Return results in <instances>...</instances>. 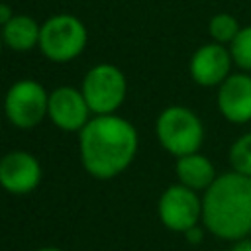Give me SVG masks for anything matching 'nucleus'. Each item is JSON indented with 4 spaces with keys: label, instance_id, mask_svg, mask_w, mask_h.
Segmentation results:
<instances>
[{
    "label": "nucleus",
    "instance_id": "nucleus-1",
    "mask_svg": "<svg viewBox=\"0 0 251 251\" xmlns=\"http://www.w3.org/2000/svg\"><path fill=\"white\" fill-rule=\"evenodd\" d=\"M139 137L131 122L118 114L92 116L78 131V155L84 171L110 180L122 175L137 155Z\"/></svg>",
    "mask_w": 251,
    "mask_h": 251
},
{
    "label": "nucleus",
    "instance_id": "nucleus-2",
    "mask_svg": "<svg viewBox=\"0 0 251 251\" xmlns=\"http://www.w3.org/2000/svg\"><path fill=\"white\" fill-rule=\"evenodd\" d=\"M204 227L226 241L251 235V176L237 171L218 175L202 196Z\"/></svg>",
    "mask_w": 251,
    "mask_h": 251
},
{
    "label": "nucleus",
    "instance_id": "nucleus-3",
    "mask_svg": "<svg viewBox=\"0 0 251 251\" xmlns=\"http://www.w3.org/2000/svg\"><path fill=\"white\" fill-rule=\"evenodd\" d=\"M88 43L86 25L73 14H55L41 24L39 45L41 55L53 63H71L82 55Z\"/></svg>",
    "mask_w": 251,
    "mask_h": 251
},
{
    "label": "nucleus",
    "instance_id": "nucleus-4",
    "mask_svg": "<svg viewBox=\"0 0 251 251\" xmlns=\"http://www.w3.org/2000/svg\"><path fill=\"white\" fill-rule=\"evenodd\" d=\"M155 133L161 147L175 155L182 157L200 149L204 141V126L196 112L186 106H169L165 108L155 122Z\"/></svg>",
    "mask_w": 251,
    "mask_h": 251
},
{
    "label": "nucleus",
    "instance_id": "nucleus-5",
    "mask_svg": "<svg viewBox=\"0 0 251 251\" xmlns=\"http://www.w3.org/2000/svg\"><path fill=\"white\" fill-rule=\"evenodd\" d=\"M80 90L94 116L116 114L126 102L127 80L120 67L112 63H98L86 71Z\"/></svg>",
    "mask_w": 251,
    "mask_h": 251
},
{
    "label": "nucleus",
    "instance_id": "nucleus-6",
    "mask_svg": "<svg viewBox=\"0 0 251 251\" xmlns=\"http://www.w3.org/2000/svg\"><path fill=\"white\" fill-rule=\"evenodd\" d=\"M49 92L33 78H20L6 90L4 114L18 129H31L47 118Z\"/></svg>",
    "mask_w": 251,
    "mask_h": 251
},
{
    "label": "nucleus",
    "instance_id": "nucleus-7",
    "mask_svg": "<svg viewBox=\"0 0 251 251\" xmlns=\"http://www.w3.org/2000/svg\"><path fill=\"white\" fill-rule=\"evenodd\" d=\"M157 216L167 229L184 233L202 222V198L180 182L171 184L159 196Z\"/></svg>",
    "mask_w": 251,
    "mask_h": 251
},
{
    "label": "nucleus",
    "instance_id": "nucleus-8",
    "mask_svg": "<svg viewBox=\"0 0 251 251\" xmlns=\"http://www.w3.org/2000/svg\"><path fill=\"white\" fill-rule=\"evenodd\" d=\"M41 178V163L29 151L14 149L0 157V186L6 192L14 196L29 194L39 186Z\"/></svg>",
    "mask_w": 251,
    "mask_h": 251
},
{
    "label": "nucleus",
    "instance_id": "nucleus-9",
    "mask_svg": "<svg viewBox=\"0 0 251 251\" xmlns=\"http://www.w3.org/2000/svg\"><path fill=\"white\" fill-rule=\"evenodd\" d=\"M94 114L88 108V102L80 88L65 84L49 92L47 118L63 131H80Z\"/></svg>",
    "mask_w": 251,
    "mask_h": 251
},
{
    "label": "nucleus",
    "instance_id": "nucleus-10",
    "mask_svg": "<svg viewBox=\"0 0 251 251\" xmlns=\"http://www.w3.org/2000/svg\"><path fill=\"white\" fill-rule=\"evenodd\" d=\"M231 63L233 59L229 47L212 41L192 53L188 73L190 78L200 86H220L231 75Z\"/></svg>",
    "mask_w": 251,
    "mask_h": 251
},
{
    "label": "nucleus",
    "instance_id": "nucleus-11",
    "mask_svg": "<svg viewBox=\"0 0 251 251\" xmlns=\"http://www.w3.org/2000/svg\"><path fill=\"white\" fill-rule=\"evenodd\" d=\"M218 110L231 124L251 122V75L231 73L218 86Z\"/></svg>",
    "mask_w": 251,
    "mask_h": 251
},
{
    "label": "nucleus",
    "instance_id": "nucleus-12",
    "mask_svg": "<svg viewBox=\"0 0 251 251\" xmlns=\"http://www.w3.org/2000/svg\"><path fill=\"white\" fill-rule=\"evenodd\" d=\"M175 175L178 178L180 184L192 188V190H206L214 180H216V169H214V163L194 151V153H188V155H182V157H176V165H175Z\"/></svg>",
    "mask_w": 251,
    "mask_h": 251
},
{
    "label": "nucleus",
    "instance_id": "nucleus-13",
    "mask_svg": "<svg viewBox=\"0 0 251 251\" xmlns=\"http://www.w3.org/2000/svg\"><path fill=\"white\" fill-rule=\"evenodd\" d=\"M39 29H41V24H37L31 16L16 14L2 27L4 45L12 51H18V53L31 51L39 45Z\"/></svg>",
    "mask_w": 251,
    "mask_h": 251
},
{
    "label": "nucleus",
    "instance_id": "nucleus-14",
    "mask_svg": "<svg viewBox=\"0 0 251 251\" xmlns=\"http://www.w3.org/2000/svg\"><path fill=\"white\" fill-rule=\"evenodd\" d=\"M239 22L235 20V16L227 14V12H220L216 16L210 18L208 22V33L212 37V41L222 43V45H229L235 35L239 33Z\"/></svg>",
    "mask_w": 251,
    "mask_h": 251
},
{
    "label": "nucleus",
    "instance_id": "nucleus-15",
    "mask_svg": "<svg viewBox=\"0 0 251 251\" xmlns=\"http://www.w3.org/2000/svg\"><path fill=\"white\" fill-rule=\"evenodd\" d=\"M229 165L231 171L251 176V131L237 137L229 147Z\"/></svg>",
    "mask_w": 251,
    "mask_h": 251
},
{
    "label": "nucleus",
    "instance_id": "nucleus-16",
    "mask_svg": "<svg viewBox=\"0 0 251 251\" xmlns=\"http://www.w3.org/2000/svg\"><path fill=\"white\" fill-rule=\"evenodd\" d=\"M227 47H229L233 63L241 71H251V25L241 27L235 39Z\"/></svg>",
    "mask_w": 251,
    "mask_h": 251
},
{
    "label": "nucleus",
    "instance_id": "nucleus-17",
    "mask_svg": "<svg viewBox=\"0 0 251 251\" xmlns=\"http://www.w3.org/2000/svg\"><path fill=\"white\" fill-rule=\"evenodd\" d=\"M182 235L186 237V241H188V243L196 245V243H200V241H202V237H204V229H202L200 226H194V227L186 229V231H184Z\"/></svg>",
    "mask_w": 251,
    "mask_h": 251
},
{
    "label": "nucleus",
    "instance_id": "nucleus-18",
    "mask_svg": "<svg viewBox=\"0 0 251 251\" xmlns=\"http://www.w3.org/2000/svg\"><path fill=\"white\" fill-rule=\"evenodd\" d=\"M16 14H14V10H12V6L10 4H6V2H0V29L14 18Z\"/></svg>",
    "mask_w": 251,
    "mask_h": 251
},
{
    "label": "nucleus",
    "instance_id": "nucleus-19",
    "mask_svg": "<svg viewBox=\"0 0 251 251\" xmlns=\"http://www.w3.org/2000/svg\"><path fill=\"white\" fill-rule=\"evenodd\" d=\"M231 251H251V239H239V241H235V245H233V249Z\"/></svg>",
    "mask_w": 251,
    "mask_h": 251
},
{
    "label": "nucleus",
    "instance_id": "nucleus-20",
    "mask_svg": "<svg viewBox=\"0 0 251 251\" xmlns=\"http://www.w3.org/2000/svg\"><path fill=\"white\" fill-rule=\"evenodd\" d=\"M35 251H63V249H59V247H39Z\"/></svg>",
    "mask_w": 251,
    "mask_h": 251
},
{
    "label": "nucleus",
    "instance_id": "nucleus-21",
    "mask_svg": "<svg viewBox=\"0 0 251 251\" xmlns=\"http://www.w3.org/2000/svg\"><path fill=\"white\" fill-rule=\"evenodd\" d=\"M2 47H4V39H2V29H0V55H2Z\"/></svg>",
    "mask_w": 251,
    "mask_h": 251
}]
</instances>
